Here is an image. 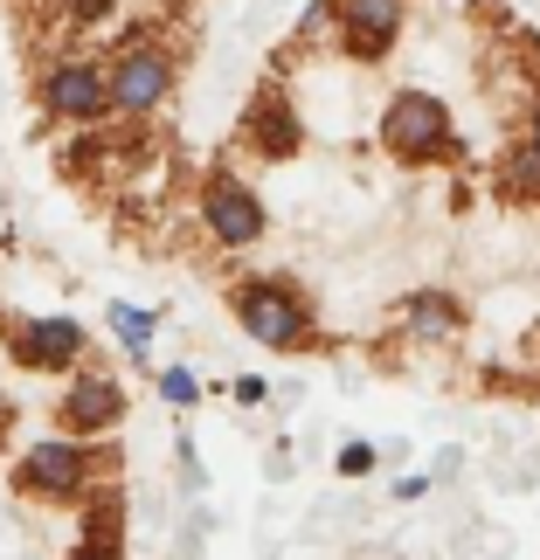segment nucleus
Here are the masks:
<instances>
[{"label": "nucleus", "mask_w": 540, "mask_h": 560, "mask_svg": "<svg viewBox=\"0 0 540 560\" xmlns=\"http://www.w3.org/2000/svg\"><path fill=\"white\" fill-rule=\"evenodd\" d=\"M62 560H125V540H77Z\"/></svg>", "instance_id": "17"}, {"label": "nucleus", "mask_w": 540, "mask_h": 560, "mask_svg": "<svg viewBox=\"0 0 540 560\" xmlns=\"http://www.w3.org/2000/svg\"><path fill=\"white\" fill-rule=\"evenodd\" d=\"M8 422H14V408H8V395H0V443H8Z\"/></svg>", "instance_id": "20"}, {"label": "nucleus", "mask_w": 540, "mask_h": 560, "mask_svg": "<svg viewBox=\"0 0 540 560\" xmlns=\"http://www.w3.org/2000/svg\"><path fill=\"white\" fill-rule=\"evenodd\" d=\"M375 470V443H347L340 450V478H367Z\"/></svg>", "instance_id": "16"}, {"label": "nucleus", "mask_w": 540, "mask_h": 560, "mask_svg": "<svg viewBox=\"0 0 540 560\" xmlns=\"http://www.w3.org/2000/svg\"><path fill=\"white\" fill-rule=\"evenodd\" d=\"M8 353H14V368H28V374H62L91 353V339H83L77 318H14Z\"/></svg>", "instance_id": "9"}, {"label": "nucleus", "mask_w": 540, "mask_h": 560, "mask_svg": "<svg viewBox=\"0 0 540 560\" xmlns=\"http://www.w3.org/2000/svg\"><path fill=\"white\" fill-rule=\"evenodd\" d=\"M35 104L62 125H77V132H97V125H112V97H104V70L91 56H49L35 70Z\"/></svg>", "instance_id": "5"}, {"label": "nucleus", "mask_w": 540, "mask_h": 560, "mask_svg": "<svg viewBox=\"0 0 540 560\" xmlns=\"http://www.w3.org/2000/svg\"><path fill=\"white\" fill-rule=\"evenodd\" d=\"M56 422H62V436H77V443H91V436H104V429H118V422H125V381L104 374V368H77L70 395L56 401Z\"/></svg>", "instance_id": "8"}, {"label": "nucleus", "mask_w": 540, "mask_h": 560, "mask_svg": "<svg viewBox=\"0 0 540 560\" xmlns=\"http://www.w3.org/2000/svg\"><path fill=\"white\" fill-rule=\"evenodd\" d=\"M492 187H499V201H540V145H513V153L499 160V174H492Z\"/></svg>", "instance_id": "12"}, {"label": "nucleus", "mask_w": 540, "mask_h": 560, "mask_svg": "<svg viewBox=\"0 0 540 560\" xmlns=\"http://www.w3.org/2000/svg\"><path fill=\"white\" fill-rule=\"evenodd\" d=\"M104 97H112V118H125V125L153 118L160 104L174 97V49L160 42L153 21L118 35L112 62H104Z\"/></svg>", "instance_id": "1"}, {"label": "nucleus", "mask_w": 540, "mask_h": 560, "mask_svg": "<svg viewBox=\"0 0 540 560\" xmlns=\"http://www.w3.org/2000/svg\"><path fill=\"white\" fill-rule=\"evenodd\" d=\"M112 8H118V0H49V14L62 21V28H97Z\"/></svg>", "instance_id": "14"}, {"label": "nucleus", "mask_w": 540, "mask_h": 560, "mask_svg": "<svg viewBox=\"0 0 540 560\" xmlns=\"http://www.w3.org/2000/svg\"><path fill=\"white\" fill-rule=\"evenodd\" d=\"M381 145L409 166H429V160H458V132H450V112L444 97L429 91H395L381 112Z\"/></svg>", "instance_id": "4"}, {"label": "nucleus", "mask_w": 540, "mask_h": 560, "mask_svg": "<svg viewBox=\"0 0 540 560\" xmlns=\"http://www.w3.org/2000/svg\"><path fill=\"white\" fill-rule=\"evenodd\" d=\"M402 318H409V339H458V326H464V305H458L450 291H437V284H429V291H416V298L402 305Z\"/></svg>", "instance_id": "11"}, {"label": "nucleus", "mask_w": 540, "mask_h": 560, "mask_svg": "<svg viewBox=\"0 0 540 560\" xmlns=\"http://www.w3.org/2000/svg\"><path fill=\"white\" fill-rule=\"evenodd\" d=\"M229 305H235V326H243L256 347H271V353H306L312 347V305L291 277H243V284L229 291Z\"/></svg>", "instance_id": "2"}, {"label": "nucleus", "mask_w": 540, "mask_h": 560, "mask_svg": "<svg viewBox=\"0 0 540 560\" xmlns=\"http://www.w3.org/2000/svg\"><path fill=\"white\" fill-rule=\"evenodd\" d=\"M112 332L125 339V353L146 360V347H153V312H133V305H112Z\"/></svg>", "instance_id": "13"}, {"label": "nucleus", "mask_w": 540, "mask_h": 560, "mask_svg": "<svg viewBox=\"0 0 540 560\" xmlns=\"http://www.w3.org/2000/svg\"><path fill=\"white\" fill-rule=\"evenodd\" d=\"M264 395H271V387L256 381V374H243V381H235V401H250V408H256V401H264Z\"/></svg>", "instance_id": "18"}, {"label": "nucleus", "mask_w": 540, "mask_h": 560, "mask_svg": "<svg viewBox=\"0 0 540 560\" xmlns=\"http://www.w3.org/2000/svg\"><path fill=\"white\" fill-rule=\"evenodd\" d=\"M91 485H97V450L77 443V436H42L35 450H21V464H14V491L21 499H42V505L91 499Z\"/></svg>", "instance_id": "3"}, {"label": "nucleus", "mask_w": 540, "mask_h": 560, "mask_svg": "<svg viewBox=\"0 0 540 560\" xmlns=\"http://www.w3.org/2000/svg\"><path fill=\"white\" fill-rule=\"evenodd\" d=\"M202 222L222 249H250L256 235H264V201H256V187L243 174H229V166H208L202 180Z\"/></svg>", "instance_id": "6"}, {"label": "nucleus", "mask_w": 540, "mask_h": 560, "mask_svg": "<svg viewBox=\"0 0 540 560\" xmlns=\"http://www.w3.org/2000/svg\"><path fill=\"white\" fill-rule=\"evenodd\" d=\"M160 395L174 408H194V374L187 368H160Z\"/></svg>", "instance_id": "15"}, {"label": "nucleus", "mask_w": 540, "mask_h": 560, "mask_svg": "<svg viewBox=\"0 0 540 560\" xmlns=\"http://www.w3.org/2000/svg\"><path fill=\"white\" fill-rule=\"evenodd\" d=\"M243 145L256 160H298V145H306V125H298L291 97L277 91V83H264L250 104H243Z\"/></svg>", "instance_id": "10"}, {"label": "nucleus", "mask_w": 540, "mask_h": 560, "mask_svg": "<svg viewBox=\"0 0 540 560\" xmlns=\"http://www.w3.org/2000/svg\"><path fill=\"white\" fill-rule=\"evenodd\" d=\"M312 8H333V28H340V49L354 62H381L402 35V14L409 0H312Z\"/></svg>", "instance_id": "7"}, {"label": "nucleus", "mask_w": 540, "mask_h": 560, "mask_svg": "<svg viewBox=\"0 0 540 560\" xmlns=\"http://www.w3.org/2000/svg\"><path fill=\"white\" fill-rule=\"evenodd\" d=\"M527 145H540V97H533V112H527Z\"/></svg>", "instance_id": "19"}]
</instances>
